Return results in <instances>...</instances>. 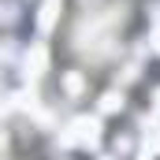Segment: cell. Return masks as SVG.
<instances>
[{
  "label": "cell",
  "instance_id": "cell-1",
  "mask_svg": "<svg viewBox=\"0 0 160 160\" xmlns=\"http://www.w3.org/2000/svg\"><path fill=\"white\" fill-rule=\"evenodd\" d=\"M130 30V8L119 0H71L60 48L71 63L82 67H104L123 52V41Z\"/></svg>",
  "mask_w": 160,
  "mask_h": 160
}]
</instances>
